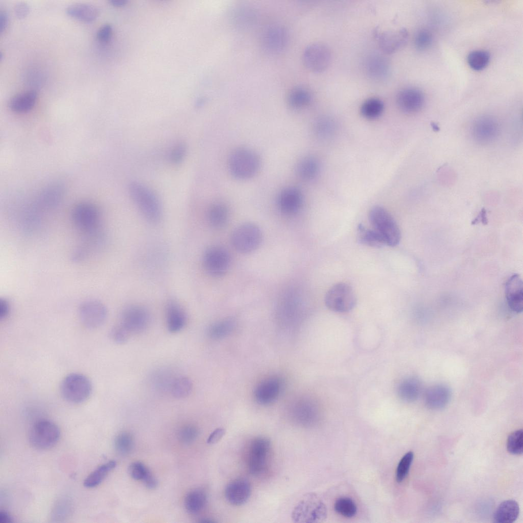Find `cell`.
I'll use <instances>...</instances> for the list:
<instances>
[{
    "mask_svg": "<svg viewBox=\"0 0 523 523\" xmlns=\"http://www.w3.org/2000/svg\"><path fill=\"white\" fill-rule=\"evenodd\" d=\"M129 193L147 221L153 223L159 221L162 216L161 204L151 190L142 183L133 181L129 185Z\"/></svg>",
    "mask_w": 523,
    "mask_h": 523,
    "instance_id": "obj_1",
    "label": "cell"
},
{
    "mask_svg": "<svg viewBox=\"0 0 523 523\" xmlns=\"http://www.w3.org/2000/svg\"><path fill=\"white\" fill-rule=\"evenodd\" d=\"M369 221L372 229L383 239L386 245L394 247L400 242V229L391 214L381 206H374L369 210Z\"/></svg>",
    "mask_w": 523,
    "mask_h": 523,
    "instance_id": "obj_2",
    "label": "cell"
},
{
    "mask_svg": "<svg viewBox=\"0 0 523 523\" xmlns=\"http://www.w3.org/2000/svg\"><path fill=\"white\" fill-rule=\"evenodd\" d=\"M229 169L235 178L245 180L254 176L260 167V159L253 151L246 148L234 150L228 160Z\"/></svg>",
    "mask_w": 523,
    "mask_h": 523,
    "instance_id": "obj_3",
    "label": "cell"
},
{
    "mask_svg": "<svg viewBox=\"0 0 523 523\" xmlns=\"http://www.w3.org/2000/svg\"><path fill=\"white\" fill-rule=\"evenodd\" d=\"M325 504L315 494L309 493L294 507L292 519L295 522H318L326 518Z\"/></svg>",
    "mask_w": 523,
    "mask_h": 523,
    "instance_id": "obj_4",
    "label": "cell"
},
{
    "mask_svg": "<svg viewBox=\"0 0 523 523\" xmlns=\"http://www.w3.org/2000/svg\"><path fill=\"white\" fill-rule=\"evenodd\" d=\"M62 397L67 401L79 403L85 401L92 392V384L83 374L74 373L67 375L60 385Z\"/></svg>",
    "mask_w": 523,
    "mask_h": 523,
    "instance_id": "obj_5",
    "label": "cell"
},
{
    "mask_svg": "<svg viewBox=\"0 0 523 523\" xmlns=\"http://www.w3.org/2000/svg\"><path fill=\"white\" fill-rule=\"evenodd\" d=\"M60 437L59 427L47 419L36 421L31 427L29 440L35 448L41 450L52 448L58 442Z\"/></svg>",
    "mask_w": 523,
    "mask_h": 523,
    "instance_id": "obj_6",
    "label": "cell"
},
{
    "mask_svg": "<svg viewBox=\"0 0 523 523\" xmlns=\"http://www.w3.org/2000/svg\"><path fill=\"white\" fill-rule=\"evenodd\" d=\"M324 301L326 307L331 311L346 313L354 307L356 297L350 286L340 282L329 289L325 295Z\"/></svg>",
    "mask_w": 523,
    "mask_h": 523,
    "instance_id": "obj_7",
    "label": "cell"
},
{
    "mask_svg": "<svg viewBox=\"0 0 523 523\" xmlns=\"http://www.w3.org/2000/svg\"><path fill=\"white\" fill-rule=\"evenodd\" d=\"M72 218L76 228L88 235L96 234L100 227L99 210L89 202H82L76 205L72 211Z\"/></svg>",
    "mask_w": 523,
    "mask_h": 523,
    "instance_id": "obj_8",
    "label": "cell"
},
{
    "mask_svg": "<svg viewBox=\"0 0 523 523\" xmlns=\"http://www.w3.org/2000/svg\"><path fill=\"white\" fill-rule=\"evenodd\" d=\"M262 233L256 225L247 223L237 227L232 232L231 242L233 247L243 253L251 252L260 245Z\"/></svg>",
    "mask_w": 523,
    "mask_h": 523,
    "instance_id": "obj_9",
    "label": "cell"
},
{
    "mask_svg": "<svg viewBox=\"0 0 523 523\" xmlns=\"http://www.w3.org/2000/svg\"><path fill=\"white\" fill-rule=\"evenodd\" d=\"M500 131V125L495 117L483 115L473 121L470 132L475 142L480 145H488L496 140Z\"/></svg>",
    "mask_w": 523,
    "mask_h": 523,
    "instance_id": "obj_10",
    "label": "cell"
},
{
    "mask_svg": "<svg viewBox=\"0 0 523 523\" xmlns=\"http://www.w3.org/2000/svg\"><path fill=\"white\" fill-rule=\"evenodd\" d=\"M270 449V441L265 437H257L251 441L247 458V466L251 474L258 476L265 471Z\"/></svg>",
    "mask_w": 523,
    "mask_h": 523,
    "instance_id": "obj_11",
    "label": "cell"
},
{
    "mask_svg": "<svg viewBox=\"0 0 523 523\" xmlns=\"http://www.w3.org/2000/svg\"><path fill=\"white\" fill-rule=\"evenodd\" d=\"M150 321L149 312L146 307L133 304L126 307L122 311L118 323L132 335L144 331L148 327Z\"/></svg>",
    "mask_w": 523,
    "mask_h": 523,
    "instance_id": "obj_12",
    "label": "cell"
},
{
    "mask_svg": "<svg viewBox=\"0 0 523 523\" xmlns=\"http://www.w3.org/2000/svg\"><path fill=\"white\" fill-rule=\"evenodd\" d=\"M230 264V256L224 248L215 246L208 248L203 255V265L209 275L219 277L228 271Z\"/></svg>",
    "mask_w": 523,
    "mask_h": 523,
    "instance_id": "obj_13",
    "label": "cell"
},
{
    "mask_svg": "<svg viewBox=\"0 0 523 523\" xmlns=\"http://www.w3.org/2000/svg\"><path fill=\"white\" fill-rule=\"evenodd\" d=\"M302 58L308 69L314 72L319 73L325 70L330 64L331 53L324 44L313 43L305 47Z\"/></svg>",
    "mask_w": 523,
    "mask_h": 523,
    "instance_id": "obj_14",
    "label": "cell"
},
{
    "mask_svg": "<svg viewBox=\"0 0 523 523\" xmlns=\"http://www.w3.org/2000/svg\"><path fill=\"white\" fill-rule=\"evenodd\" d=\"M106 306L97 300L82 303L79 308V316L82 323L88 328H97L102 325L107 317Z\"/></svg>",
    "mask_w": 523,
    "mask_h": 523,
    "instance_id": "obj_15",
    "label": "cell"
},
{
    "mask_svg": "<svg viewBox=\"0 0 523 523\" xmlns=\"http://www.w3.org/2000/svg\"><path fill=\"white\" fill-rule=\"evenodd\" d=\"M288 35L286 28L278 24L271 25L266 28L261 36L263 48L267 52L276 53L286 46Z\"/></svg>",
    "mask_w": 523,
    "mask_h": 523,
    "instance_id": "obj_16",
    "label": "cell"
},
{
    "mask_svg": "<svg viewBox=\"0 0 523 523\" xmlns=\"http://www.w3.org/2000/svg\"><path fill=\"white\" fill-rule=\"evenodd\" d=\"M399 109L407 114H413L420 111L424 103L422 92L418 88L408 87L400 90L396 98Z\"/></svg>",
    "mask_w": 523,
    "mask_h": 523,
    "instance_id": "obj_17",
    "label": "cell"
},
{
    "mask_svg": "<svg viewBox=\"0 0 523 523\" xmlns=\"http://www.w3.org/2000/svg\"><path fill=\"white\" fill-rule=\"evenodd\" d=\"M507 304L513 312L521 313L523 309L522 281L518 274H514L507 280L505 289Z\"/></svg>",
    "mask_w": 523,
    "mask_h": 523,
    "instance_id": "obj_18",
    "label": "cell"
},
{
    "mask_svg": "<svg viewBox=\"0 0 523 523\" xmlns=\"http://www.w3.org/2000/svg\"><path fill=\"white\" fill-rule=\"evenodd\" d=\"M251 491L249 482L245 479H239L227 484L225 490V496L230 504L239 506L247 502Z\"/></svg>",
    "mask_w": 523,
    "mask_h": 523,
    "instance_id": "obj_19",
    "label": "cell"
},
{
    "mask_svg": "<svg viewBox=\"0 0 523 523\" xmlns=\"http://www.w3.org/2000/svg\"><path fill=\"white\" fill-rule=\"evenodd\" d=\"M303 201L301 192L297 187H288L283 189L278 198L280 210L287 215L296 213L300 209Z\"/></svg>",
    "mask_w": 523,
    "mask_h": 523,
    "instance_id": "obj_20",
    "label": "cell"
},
{
    "mask_svg": "<svg viewBox=\"0 0 523 523\" xmlns=\"http://www.w3.org/2000/svg\"><path fill=\"white\" fill-rule=\"evenodd\" d=\"M408 36L405 28L385 31L378 36L379 46L385 53H393L406 43Z\"/></svg>",
    "mask_w": 523,
    "mask_h": 523,
    "instance_id": "obj_21",
    "label": "cell"
},
{
    "mask_svg": "<svg viewBox=\"0 0 523 523\" xmlns=\"http://www.w3.org/2000/svg\"><path fill=\"white\" fill-rule=\"evenodd\" d=\"M451 391L446 385L439 384L428 388L424 395V401L429 408L439 410L444 408L449 402Z\"/></svg>",
    "mask_w": 523,
    "mask_h": 523,
    "instance_id": "obj_22",
    "label": "cell"
},
{
    "mask_svg": "<svg viewBox=\"0 0 523 523\" xmlns=\"http://www.w3.org/2000/svg\"><path fill=\"white\" fill-rule=\"evenodd\" d=\"M166 320L168 330L172 333L179 332L185 326L187 316L185 311L176 301L170 300L166 306Z\"/></svg>",
    "mask_w": 523,
    "mask_h": 523,
    "instance_id": "obj_23",
    "label": "cell"
},
{
    "mask_svg": "<svg viewBox=\"0 0 523 523\" xmlns=\"http://www.w3.org/2000/svg\"><path fill=\"white\" fill-rule=\"evenodd\" d=\"M281 387L280 381L275 377L261 382L255 390V397L261 404H268L277 397Z\"/></svg>",
    "mask_w": 523,
    "mask_h": 523,
    "instance_id": "obj_24",
    "label": "cell"
},
{
    "mask_svg": "<svg viewBox=\"0 0 523 523\" xmlns=\"http://www.w3.org/2000/svg\"><path fill=\"white\" fill-rule=\"evenodd\" d=\"M293 412L298 419L305 422L311 423L319 416V408L313 399L304 398L298 400L293 406Z\"/></svg>",
    "mask_w": 523,
    "mask_h": 523,
    "instance_id": "obj_25",
    "label": "cell"
},
{
    "mask_svg": "<svg viewBox=\"0 0 523 523\" xmlns=\"http://www.w3.org/2000/svg\"><path fill=\"white\" fill-rule=\"evenodd\" d=\"M37 97V92L34 90L23 91L13 96L9 101L8 106L15 112H27L34 106Z\"/></svg>",
    "mask_w": 523,
    "mask_h": 523,
    "instance_id": "obj_26",
    "label": "cell"
},
{
    "mask_svg": "<svg viewBox=\"0 0 523 523\" xmlns=\"http://www.w3.org/2000/svg\"><path fill=\"white\" fill-rule=\"evenodd\" d=\"M519 507L514 500H509L501 503L494 515V521L497 523H512L517 518Z\"/></svg>",
    "mask_w": 523,
    "mask_h": 523,
    "instance_id": "obj_27",
    "label": "cell"
},
{
    "mask_svg": "<svg viewBox=\"0 0 523 523\" xmlns=\"http://www.w3.org/2000/svg\"><path fill=\"white\" fill-rule=\"evenodd\" d=\"M367 74L371 78L382 80L388 76L389 65L386 59L380 55H371L365 62Z\"/></svg>",
    "mask_w": 523,
    "mask_h": 523,
    "instance_id": "obj_28",
    "label": "cell"
},
{
    "mask_svg": "<svg viewBox=\"0 0 523 523\" xmlns=\"http://www.w3.org/2000/svg\"><path fill=\"white\" fill-rule=\"evenodd\" d=\"M421 391V385L418 379L410 377L402 380L398 385L397 393L403 401L412 402L416 400Z\"/></svg>",
    "mask_w": 523,
    "mask_h": 523,
    "instance_id": "obj_29",
    "label": "cell"
},
{
    "mask_svg": "<svg viewBox=\"0 0 523 523\" xmlns=\"http://www.w3.org/2000/svg\"><path fill=\"white\" fill-rule=\"evenodd\" d=\"M66 11L72 17L86 22L94 20L99 15V10L96 6L86 3H76L69 5Z\"/></svg>",
    "mask_w": 523,
    "mask_h": 523,
    "instance_id": "obj_30",
    "label": "cell"
},
{
    "mask_svg": "<svg viewBox=\"0 0 523 523\" xmlns=\"http://www.w3.org/2000/svg\"><path fill=\"white\" fill-rule=\"evenodd\" d=\"M320 164L315 157L308 156L302 159L298 163L296 173L298 177L305 181L315 178L319 174Z\"/></svg>",
    "mask_w": 523,
    "mask_h": 523,
    "instance_id": "obj_31",
    "label": "cell"
},
{
    "mask_svg": "<svg viewBox=\"0 0 523 523\" xmlns=\"http://www.w3.org/2000/svg\"><path fill=\"white\" fill-rule=\"evenodd\" d=\"M207 501L205 492L201 489H195L188 492L184 498V507L187 512L196 514L204 508Z\"/></svg>",
    "mask_w": 523,
    "mask_h": 523,
    "instance_id": "obj_32",
    "label": "cell"
},
{
    "mask_svg": "<svg viewBox=\"0 0 523 523\" xmlns=\"http://www.w3.org/2000/svg\"><path fill=\"white\" fill-rule=\"evenodd\" d=\"M116 465V462L114 460L101 465L86 478L84 486L86 488H92L99 485Z\"/></svg>",
    "mask_w": 523,
    "mask_h": 523,
    "instance_id": "obj_33",
    "label": "cell"
},
{
    "mask_svg": "<svg viewBox=\"0 0 523 523\" xmlns=\"http://www.w3.org/2000/svg\"><path fill=\"white\" fill-rule=\"evenodd\" d=\"M228 217V210L223 203H215L209 208L207 219L209 224L213 228H220L226 223Z\"/></svg>",
    "mask_w": 523,
    "mask_h": 523,
    "instance_id": "obj_34",
    "label": "cell"
},
{
    "mask_svg": "<svg viewBox=\"0 0 523 523\" xmlns=\"http://www.w3.org/2000/svg\"><path fill=\"white\" fill-rule=\"evenodd\" d=\"M357 231L358 241L364 245L377 248L386 245L382 237L373 229L367 228L363 224H360Z\"/></svg>",
    "mask_w": 523,
    "mask_h": 523,
    "instance_id": "obj_35",
    "label": "cell"
},
{
    "mask_svg": "<svg viewBox=\"0 0 523 523\" xmlns=\"http://www.w3.org/2000/svg\"><path fill=\"white\" fill-rule=\"evenodd\" d=\"M311 92L306 88L298 86L293 88L288 95V102L294 108H301L307 106L311 102Z\"/></svg>",
    "mask_w": 523,
    "mask_h": 523,
    "instance_id": "obj_36",
    "label": "cell"
},
{
    "mask_svg": "<svg viewBox=\"0 0 523 523\" xmlns=\"http://www.w3.org/2000/svg\"><path fill=\"white\" fill-rule=\"evenodd\" d=\"M193 383L191 379L185 376H176L174 379L170 393L176 398H183L188 396L193 390Z\"/></svg>",
    "mask_w": 523,
    "mask_h": 523,
    "instance_id": "obj_37",
    "label": "cell"
},
{
    "mask_svg": "<svg viewBox=\"0 0 523 523\" xmlns=\"http://www.w3.org/2000/svg\"><path fill=\"white\" fill-rule=\"evenodd\" d=\"M73 507L72 502L67 497L59 498L55 503L51 512V519L55 522L62 521L72 514Z\"/></svg>",
    "mask_w": 523,
    "mask_h": 523,
    "instance_id": "obj_38",
    "label": "cell"
},
{
    "mask_svg": "<svg viewBox=\"0 0 523 523\" xmlns=\"http://www.w3.org/2000/svg\"><path fill=\"white\" fill-rule=\"evenodd\" d=\"M255 12L254 10L248 6H239L235 8L232 12L233 20L240 27L250 26L255 21Z\"/></svg>",
    "mask_w": 523,
    "mask_h": 523,
    "instance_id": "obj_39",
    "label": "cell"
},
{
    "mask_svg": "<svg viewBox=\"0 0 523 523\" xmlns=\"http://www.w3.org/2000/svg\"><path fill=\"white\" fill-rule=\"evenodd\" d=\"M384 104L380 99L375 98L366 100L361 105L360 112L367 119H375L383 113Z\"/></svg>",
    "mask_w": 523,
    "mask_h": 523,
    "instance_id": "obj_40",
    "label": "cell"
},
{
    "mask_svg": "<svg viewBox=\"0 0 523 523\" xmlns=\"http://www.w3.org/2000/svg\"><path fill=\"white\" fill-rule=\"evenodd\" d=\"M63 194L62 187L58 184H54L43 191L40 195V200L44 206L52 207L58 204Z\"/></svg>",
    "mask_w": 523,
    "mask_h": 523,
    "instance_id": "obj_41",
    "label": "cell"
},
{
    "mask_svg": "<svg viewBox=\"0 0 523 523\" xmlns=\"http://www.w3.org/2000/svg\"><path fill=\"white\" fill-rule=\"evenodd\" d=\"M489 53L485 50H474L470 52L467 57L468 64L471 68L479 71L484 69L489 64Z\"/></svg>",
    "mask_w": 523,
    "mask_h": 523,
    "instance_id": "obj_42",
    "label": "cell"
},
{
    "mask_svg": "<svg viewBox=\"0 0 523 523\" xmlns=\"http://www.w3.org/2000/svg\"><path fill=\"white\" fill-rule=\"evenodd\" d=\"M234 322L231 319H225L211 325L208 329V336L212 339H218L229 334L234 328Z\"/></svg>",
    "mask_w": 523,
    "mask_h": 523,
    "instance_id": "obj_43",
    "label": "cell"
},
{
    "mask_svg": "<svg viewBox=\"0 0 523 523\" xmlns=\"http://www.w3.org/2000/svg\"><path fill=\"white\" fill-rule=\"evenodd\" d=\"M335 511L340 515L347 518L352 517L356 514L357 507L354 501L348 497H341L334 504Z\"/></svg>",
    "mask_w": 523,
    "mask_h": 523,
    "instance_id": "obj_44",
    "label": "cell"
},
{
    "mask_svg": "<svg viewBox=\"0 0 523 523\" xmlns=\"http://www.w3.org/2000/svg\"><path fill=\"white\" fill-rule=\"evenodd\" d=\"M134 445V439L131 434L123 432L118 434L115 438L114 445L116 452L122 455H126L131 452Z\"/></svg>",
    "mask_w": 523,
    "mask_h": 523,
    "instance_id": "obj_45",
    "label": "cell"
},
{
    "mask_svg": "<svg viewBox=\"0 0 523 523\" xmlns=\"http://www.w3.org/2000/svg\"><path fill=\"white\" fill-rule=\"evenodd\" d=\"M507 449L509 453L519 455L523 451V431L517 430L511 433L507 440Z\"/></svg>",
    "mask_w": 523,
    "mask_h": 523,
    "instance_id": "obj_46",
    "label": "cell"
},
{
    "mask_svg": "<svg viewBox=\"0 0 523 523\" xmlns=\"http://www.w3.org/2000/svg\"><path fill=\"white\" fill-rule=\"evenodd\" d=\"M128 470L132 478L142 481L144 484L154 476L144 464L138 461L132 463Z\"/></svg>",
    "mask_w": 523,
    "mask_h": 523,
    "instance_id": "obj_47",
    "label": "cell"
},
{
    "mask_svg": "<svg viewBox=\"0 0 523 523\" xmlns=\"http://www.w3.org/2000/svg\"><path fill=\"white\" fill-rule=\"evenodd\" d=\"M413 459V452L409 451L400 460L396 470V480L398 483L402 482L407 476Z\"/></svg>",
    "mask_w": 523,
    "mask_h": 523,
    "instance_id": "obj_48",
    "label": "cell"
},
{
    "mask_svg": "<svg viewBox=\"0 0 523 523\" xmlns=\"http://www.w3.org/2000/svg\"><path fill=\"white\" fill-rule=\"evenodd\" d=\"M315 132L321 138L330 136L335 130V124L330 118L324 117L319 119L315 125Z\"/></svg>",
    "mask_w": 523,
    "mask_h": 523,
    "instance_id": "obj_49",
    "label": "cell"
},
{
    "mask_svg": "<svg viewBox=\"0 0 523 523\" xmlns=\"http://www.w3.org/2000/svg\"><path fill=\"white\" fill-rule=\"evenodd\" d=\"M432 42L433 36L428 30L422 29L416 33L414 44L417 49L424 51L430 47Z\"/></svg>",
    "mask_w": 523,
    "mask_h": 523,
    "instance_id": "obj_50",
    "label": "cell"
},
{
    "mask_svg": "<svg viewBox=\"0 0 523 523\" xmlns=\"http://www.w3.org/2000/svg\"><path fill=\"white\" fill-rule=\"evenodd\" d=\"M155 374L154 377H153V383L156 388L160 391H166L170 392L172 384L176 376L172 377L171 375L167 374V372L164 371H159Z\"/></svg>",
    "mask_w": 523,
    "mask_h": 523,
    "instance_id": "obj_51",
    "label": "cell"
},
{
    "mask_svg": "<svg viewBox=\"0 0 523 523\" xmlns=\"http://www.w3.org/2000/svg\"><path fill=\"white\" fill-rule=\"evenodd\" d=\"M130 336V333L119 323L112 327L110 331V337L111 340L118 344L126 343Z\"/></svg>",
    "mask_w": 523,
    "mask_h": 523,
    "instance_id": "obj_52",
    "label": "cell"
},
{
    "mask_svg": "<svg viewBox=\"0 0 523 523\" xmlns=\"http://www.w3.org/2000/svg\"><path fill=\"white\" fill-rule=\"evenodd\" d=\"M198 435L197 428L193 425H186L179 431L178 437L179 440L183 443L189 444L194 442Z\"/></svg>",
    "mask_w": 523,
    "mask_h": 523,
    "instance_id": "obj_53",
    "label": "cell"
},
{
    "mask_svg": "<svg viewBox=\"0 0 523 523\" xmlns=\"http://www.w3.org/2000/svg\"><path fill=\"white\" fill-rule=\"evenodd\" d=\"M186 146L184 142H179L175 144L170 152V161L176 164L181 162L186 155Z\"/></svg>",
    "mask_w": 523,
    "mask_h": 523,
    "instance_id": "obj_54",
    "label": "cell"
},
{
    "mask_svg": "<svg viewBox=\"0 0 523 523\" xmlns=\"http://www.w3.org/2000/svg\"><path fill=\"white\" fill-rule=\"evenodd\" d=\"M112 32V28L109 24H104L98 30L97 34L98 39L104 42L109 40Z\"/></svg>",
    "mask_w": 523,
    "mask_h": 523,
    "instance_id": "obj_55",
    "label": "cell"
},
{
    "mask_svg": "<svg viewBox=\"0 0 523 523\" xmlns=\"http://www.w3.org/2000/svg\"><path fill=\"white\" fill-rule=\"evenodd\" d=\"M226 431L223 427H218L209 436L207 442L210 444H216L221 440L225 434Z\"/></svg>",
    "mask_w": 523,
    "mask_h": 523,
    "instance_id": "obj_56",
    "label": "cell"
},
{
    "mask_svg": "<svg viewBox=\"0 0 523 523\" xmlns=\"http://www.w3.org/2000/svg\"><path fill=\"white\" fill-rule=\"evenodd\" d=\"M29 6L25 2L18 3L15 5L14 8L15 14L19 18L25 17L29 13Z\"/></svg>",
    "mask_w": 523,
    "mask_h": 523,
    "instance_id": "obj_57",
    "label": "cell"
},
{
    "mask_svg": "<svg viewBox=\"0 0 523 523\" xmlns=\"http://www.w3.org/2000/svg\"><path fill=\"white\" fill-rule=\"evenodd\" d=\"M10 311V305L8 301L3 298L0 299V318H6Z\"/></svg>",
    "mask_w": 523,
    "mask_h": 523,
    "instance_id": "obj_58",
    "label": "cell"
},
{
    "mask_svg": "<svg viewBox=\"0 0 523 523\" xmlns=\"http://www.w3.org/2000/svg\"><path fill=\"white\" fill-rule=\"evenodd\" d=\"M8 24V16L5 10H1L0 12V30L3 33L7 28Z\"/></svg>",
    "mask_w": 523,
    "mask_h": 523,
    "instance_id": "obj_59",
    "label": "cell"
},
{
    "mask_svg": "<svg viewBox=\"0 0 523 523\" xmlns=\"http://www.w3.org/2000/svg\"><path fill=\"white\" fill-rule=\"evenodd\" d=\"M13 522V518L7 512L2 510L0 511L1 523H11Z\"/></svg>",
    "mask_w": 523,
    "mask_h": 523,
    "instance_id": "obj_60",
    "label": "cell"
},
{
    "mask_svg": "<svg viewBox=\"0 0 523 523\" xmlns=\"http://www.w3.org/2000/svg\"><path fill=\"white\" fill-rule=\"evenodd\" d=\"M110 4L113 6L116 7H121L124 6L127 3L126 0H111L110 1Z\"/></svg>",
    "mask_w": 523,
    "mask_h": 523,
    "instance_id": "obj_61",
    "label": "cell"
},
{
    "mask_svg": "<svg viewBox=\"0 0 523 523\" xmlns=\"http://www.w3.org/2000/svg\"><path fill=\"white\" fill-rule=\"evenodd\" d=\"M201 522H214V521H213L212 520H210V519L205 518V519H203V520H202Z\"/></svg>",
    "mask_w": 523,
    "mask_h": 523,
    "instance_id": "obj_62",
    "label": "cell"
}]
</instances>
